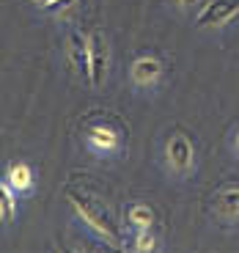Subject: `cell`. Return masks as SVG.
<instances>
[{"label":"cell","mask_w":239,"mask_h":253,"mask_svg":"<svg viewBox=\"0 0 239 253\" xmlns=\"http://www.w3.org/2000/svg\"><path fill=\"white\" fill-rule=\"evenodd\" d=\"M237 149H239V132H237Z\"/></svg>","instance_id":"cell-16"},{"label":"cell","mask_w":239,"mask_h":253,"mask_svg":"<svg viewBox=\"0 0 239 253\" xmlns=\"http://www.w3.org/2000/svg\"><path fill=\"white\" fill-rule=\"evenodd\" d=\"M77 0H52V3H47L44 11L47 14H63V11H69V8H75Z\"/></svg>","instance_id":"cell-13"},{"label":"cell","mask_w":239,"mask_h":253,"mask_svg":"<svg viewBox=\"0 0 239 253\" xmlns=\"http://www.w3.org/2000/svg\"><path fill=\"white\" fill-rule=\"evenodd\" d=\"M239 14V0H209L195 17L198 28H223Z\"/></svg>","instance_id":"cell-5"},{"label":"cell","mask_w":239,"mask_h":253,"mask_svg":"<svg viewBox=\"0 0 239 253\" xmlns=\"http://www.w3.org/2000/svg\"><path fill=\"white\" fill-rule=\"evenodd\" d=\"M6 184L19 196H28L33 190V168L28 163H11L6 168Z\"/></svg>","instance_id":"cell-8"},{"label":"cell","mask_w":239,"mask_h":253,"mask_svg":"<svg viewBox=\"0 0 239 253\" xmlns=\"http://www.w3.org/2000/svg\"><path fill=\"white\" fill-rule=\"evenodd\" d=\"M201 0H173V6H179V8H193V6H198Z\"/></svg>","instance_id":"cell-14"},{"label":"cell","mask_w":239,"mask_h":253,"mask_svg":"<svg viewBox=\"0 0 239 253\" xmlns=\"http://www.w3.org/2000/svg\"><path fill=\"white\" fill-rule=\"evenodd\" d=\"M88 66H91L88 83L94 88H99L107 80V72H110V44L99 31L88 33Z\"/></svg>","instance_id":"cell-4"},{"label":"cell","mask_w":239,"mask_h":253,"mask_svg":"<svg viewBox=\"0 0 239 253\" xmlns=\"http://www.w3.org/2000/svg\"><path fill=\"white\" fill-rule=\"evenodd\" d=\"M157 237L151 228H143V231H132V251L146 253V251H157Z\"/></svg>","instance_id":"cell-12"},{"label":"cell","mask_w":239,"mask_h":253,"mask_svg":"<svg viewBox=\"0 0 239 253\" xmlns=\"http://www.w3.org/2000/svg\"><path fill=\"white\" fill-rule=\"evenodd\" d=\"M129 77L138 88H151L162 77V61L157 55H138L129 66Z\"/></svg>","instance_id":"cell-6"},{"label":"cell","mask_w":239,"mask_h":253,"mask_svg":"<svg viewBox=\"0 0 239 253\" xmlns=\"http://www.w3.org/2000/svg\"><path fill=\"white\" fill-rule=\"evenodd\" d=\"M66 196H69V204H72V209H75V215L85 223V228H88L91 234H96L99 240H105L107 245L116 248V251L124 248V237H121L119 226H116L113 217L107 215L99 204H94L88 196H82L80 190H75V187H72Z\"/></svg>","instance_id":"cell-1"},{"label":"cell","mask_w":239,"mask_h":253,"mask_svg":"<svg viewBox=\"0 0 239 253\" xmlns=\"http://www.w3.org/2000/svg\"><path fill=\"white\" fill-rule=\"evenodd\" d=\"M28 3H33V6H39V8H44L47 3H52V0H28Z\"/></svg>","instance_id":"cell-15"},{"label":"cell","mask_w":239,"mask_h":253,"mask_svg":"<svg viewBox=\"0 0 239 253\" xmlns=\"http://www.w3.org/2000/svg\"><path fill=\"white\" fill-rule=\"evenodd\" d=\"M66 50H69V61L82 80L91 77V66H88V36H82L80 31H72L66 39Z\"/></svg>","instance_id":"cell-7"},{"label":"cell","mask_w":239,"mask_h":253,"mask_svg":"<svg viewBox=\"0 0 239 253\" xmlns=\"http://www.w3.org/2000/svg\"><path fill=\"white\" fill-rule=\"evenodd\" d=\"M85 146L96 157H110L121 149V132L105 121H94L85 126Z\"/></svg>","instance_id":"cell-3"},{"label":"cell","mask_w":239,"mask_h":253,"mask_svg":"<svg viewBox=\"0 0 239 253\" xmlns=\"http://www.w3.org/2000/svg\"><path fill=\"white\" fill-rule=\"evenodd\" d=\"M165 163L173 173H190L195 165V143L184 129H173L165 140Z\"/></svg>","instance_id":"cell-2"},{"label":"cell","mask_w":239,"mask_h":253,"mask_svg":"<svg viewBox=\"0 0 239 253\" xmlns=\"http://www.w3.org/2000/svg\"><path fill=\"white\" fill-rule=\"evenodd\" d=\"M126 223H129L132 231L154 228V212H151V207H146V204H132V207L126 209Z\"/></svg>","instance_id":"cell-10"},{"label":"cell","mask_w":239,"mask_h":253,"mask_svg":"<svg viewBox=\"0 0 239 253\" xmlns=\"http://www.w3.org/2000/svg\"><path fill=\"white\" fill-rule=\"evenodd\" d=\"M214 209H217L223 217L239 220V187H223V190H217V196H214Z\"/></svg>","instance_id":"cell-9"},{"label":"cell","mask_w":239,"mask_h":253,"mask_svg":"<svg viewBox=\"0 0 239 253\" xmlns=\"http://www.w3.org/2000/svg\"><path fill=\"white\" fill-rule=\"evenodd\" d=\"M17 193H14L11 187L6 184V179L0 182V223H6V226H11L14 217H17Z\"/></svg>","instance_id":"cell-11"}]
</instances>
